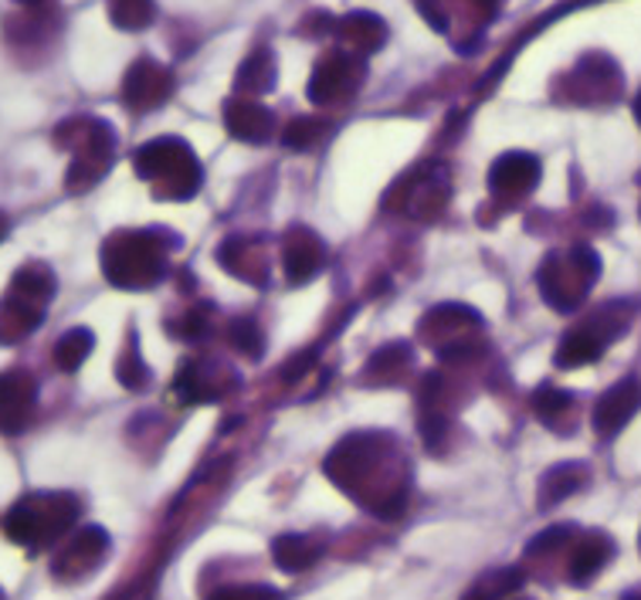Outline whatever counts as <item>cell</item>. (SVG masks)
Segmentation results:
<instances>
[{"label":"cell","instance_id":"33","mask_svg":"<svg viewBox=\"0 0 641 600\" xmlns=\"http://www.w3.org/2000/svg\"><path fill=\"white\" fill-rule=\"evenodd\" d=\"M574 539V526H550L539 533L533 543H529V554L539 557V554H557V549H564L567 543Z\"/></svg>","mask_w":641,"mask_h":600},{"label":"cell","instance_id":"7","mask_svg":"<svg viewBox=\"0 0 641 600\" xmlns=\"http://www.w3.org/2000/svg\"><path fill=\"white\" fill-rule=\"evenodd\" d=\"M479 329H482V316L472 306H459V303L434 306L418 323V333L424 336V343H431L445 360L482 354V343L475 339Z\"/></svg>","mask_w":641,"mask_h":600},{"label":"cell","instance_id":"10","mask_svg":"<svg viewBox=\"0 0 641 600\" xmlns=\"http://www.w3.org/2000/svg\"><path fill=\"white\" fill-rule=\"evenodd\" d=\"M174 95V72L154 59H136L123 78V103L133 113H150L160 109Z\"/></svg>","mask_w":641,"mask_h":600},{"label":"cell","instance_id":"23","mask_svg":"<svg viewBox=\"0 0 641 600\" xmlns=\"http://www.w3.org/2000/svg\"><path fill=\"white\" fill-rule=\"evenodd\" d=\"M587 485V469L584 465H554L544 478H539V509L560 506L567 495Z\"/></svg>","mask_w":641,"mask_h":600},{"label":"cell","instance_id":"16","mask_svg":"<svg viewBox=\"0 0 641 600\" xmlns=\"http://www.w3.org/2000/svg\"><path fill=\"white\" fill-rule=\"evenodd\" d=\"M638 408H641V380H634V377H628V380H621V383H614L598 404H595V431L601 434V438H614L634 414H638Z\"/></svg>","mask_w":641,"mask_h":600},{"label":"cell","instance_id":"19","mask_svg":"<svg viewBox=\"0 0 641 600\" xmlns=\"http://www.w3.org/2000/svg\"><path fill=\"white\" fill-rule=\"evenodd\" d=\"M611 557H614V543H611L605 533H590V536H584V539L574 546L567 577H570L577 587H584V583H590V580H595V577L608 567Z\"/></svg>","mask_w":641,"mask_h":600},{"label":"cell","instance_id":"39","mask_svg":"<svg viewBox=\"0 0 641 600\" xmlns=\"http://www.w3.org/2000/svg\"><path fill=\"white\" fill-rule=\"evenodd\" d=\"M634 116H638V123H641V92H638V98H634Z\"/></svg>","mask_w":641,"mask_h":600},{"label":"cell","instance_id":"2","mask_svg":"<svg viewBox=\"0 0 641 600\" xmlns=\"http://www.w3.org/2000/svg\"><path fill=\"white\" fill-rule=\"evenodd\" d=\"M167 272V244L157 231H116L103 244V275L126 292L154 288Z\"/></svg>","mask_w":641,"mask_h":600},{"label":"cell","instance_id":"26","mask_svg":"<svg viewBox=\"0 0 641 600\" xmlns=\"http://www.w3.org/2000/svg\"><path fill=\"white\" fill-rule=\"evenodd\" d=\"M174 390L183 404H208V400H218V387H211V380L204 377L201 364L190 360L180 367L177 380H174Z\"/></svg>","mask_w":641,"mask_h":600},{"label":"cell","instance_id":"8","mask_svg":"<svg viewBox=\"0 0 641 600\" xmlns=\"http://www.w3.org/2000/svg\"><path fill=\"white\" fill-rule=\"evenodd\" d=\"M367 78V65L354 52H326L309 75V103L313 106H339L360 92Z\"/></svg>","mask_w":641,"mask_h":600},{"label":"cell","instance_id":"24","mask_svg":"<svg viewBox=\"0 0 641 600\" xmlns=\"http://www.w3.org/2000/svg\"><path fill=\"white\" fill-rule=\"evenodd\" d=\"M411 367V346L408 343H390L383 349L370 357V367H367V380H380V383H390V380H401V373Z\"/></svg>","mask_w":641,"mask_h":600},{"label":"cell","instance_id":"6","mask_svg":"<svg viewBox=\"0 0 641 600\" xmlns=\"http://www.w3.org/2000/svg\"><path fill=\"white\" fill-rule=\"evenodd\" d=\"M598 275H601L598 252H590V248L580 244V248H570V252L547 255L536 272V285H539V295H544L557 313H574L580 309V303L587 298Z\"/></svg>","mask_w":641,"mask_h":600},{"label":"cell","instance_id":"12","mask_svg":"<svg viewBox=\"0 0 641 600\" xmlns=\"http://www.w3.org/2000/svg\"><path fill=\"white\" fill-rule=\"evenodd\" d=\"M38 404V383L28 370L0 373V434H21Z\"/></svg>","mask_w":641,"mask_h":600},{"label":"cell","instance_id":"17","mask_svg":"<svg viewBox=\"0 0 641 600\" xmlns=\"http://www.w3.org/2000/svg\"><path fill=\"white\" fill-rule=\"evenodd\" d=\"M224 126L234 139L244 143H269L275 133V116L255 103V98H244V95H231L224 103Z\"/></svg>","mask_w":641,"mask_h":600},{"label":"cell","instance_id":"22","mask_svg":"<svg viewBox=\"0 0 641 600\" xmlns=\"http://www.w3.org/2000/svg\"><path fill=\"white\" fill-rule=\"evenodd\" d=\"M272 560L279 570L285 573H303L309 567H316L319 560V546L309 539V536H300V533H285L272 543Z\"/></svg>","mask_w":641,"mask_h":600},{"label":"cell","instance_id":"1","mask_svg":"<svg viewBox=\"0 0 641 600\" xmlns=\"http://www.w3.org/2000/svg\"><path fill=\"white\" fill-rule=\"evenodd\" d=\"M133 170L154 187L157 200H190L201 190L204 170L193 149L177 136H160L143 143L133 154Z\"/></svg>","mask_w":641,"mask_h":600},{"label":"cell","instance_id":"27","mask_svg":"<svg viewBox=\"0 0 641 600\" xmlns=\"http://www.w3.org/2000/svg\"><path fill=\"white\" fill-rule=\"evenodd\" d=\"M109 21L119 31H143L157 21L154 0H109Z\"/></svg>","mask_w":641,"mask_h":600},{"label":"cell","instance_id":"32","mask_svg":"<svg viewBox=\"0 0 641 600\" xmlns=\"http://www.w3.org/2000/svg\"><path fill=\"white\" fill-rule=\"evenodd\" d=\"M208 600H282V593L265 583H244V587H221Z\"/></svg>","mask_w":641,"mask_h":600},{"label":"cell","instance_id":"31","mask_svg":"<svg viewBox=\"0 0 641 600\" xmlns=\"http://www.w3.org/2000/svg\"><path fill=\"white\" fill-rule=\"evenodd\" d=\"M116 377H119V383L129 387V390H143L146 383H150V370H146V364L139 360V349H136V346H129L126 354L119 357Z\"/></svg>","mask_w":641,"mask_h":600},{"label":"cell","instance_id":"15","mask_svg":"<svg viewBox=\"0 0 641 600\" xmlns=\"http://www.w3.org/2000/svg\"><path fill=\"white\" fill-rule=\"evenodd\" d=\"M106 554H109V536H106V529L85 526V529L62 549V554L55 557L52 570H55L59 577H65V580H78V577L92 573L98 564H103Z\"/></svg>","mask_w":641,"mask_h":600},{"label":"cell","instance_id":"21","mask_svg":"<svg viewBox=\"0 0 641 600\" xmlns=\"http://www.w3.org/2000/svg\"><path fill=\"white\" fill-rule=\"evenodd\" d=\"M533 414L544 421L550 431H570L574 428V397L554 383H544L533 390Z\"/></svg>","mask_w":641,"mask_h":600},{"label":"cell","instance_id":"20","mask_svg":"<svg viewBox=\"0 0 641 600\" xmlns=\"http://www.w3.org/2000/svg\"><path fill=\"white\" fill-rule=\"evenodd\" d=\"M275 78H279V69H275L272 48H255V52L241 62V69L234 75V88H238V95L252 98V95L272 92L275 88Z\"/></svg>","mask_w":641,"mask_h":600},{"label":"cell","instance_id":"18","mask_svg":"<svg viewBox=\"0 0 641 600\" xmlns=\"http://www.w3.org/2000/svg\"><path fill=\"white\" fill-rule=\"evenodd\" d=\"M336 34L354 55H374L387 44V24L370 11H354L336 21Z\"/></svg>","mask_w":641,"mask_h":600},{"label":"cell","instance_id":"3","mask_svg":"<svg viewBox=\"0 0 641 600\" xmlns=\"http://www.w3.org/2000/svg\"><path fill=\"white\" fill-rule=\"evenodd\" d=\"M82 516V503L72 492H31L4 516V533L28 549L59 543Z\"/></svg>","mask_w":641,"mask_h":600},{"label":"cell","instance_id":"36","mask_svg":"<svg viewBox=\"0 0 641 600\" xmlns=\"http://www.w3.org/2000/svg\"><path fill=\"white\" fill-rule=\"evenodd\" d=\"M469 4H472V11H479L482 21H492V18L503 11L506 0H469Z\"/></svg>","mask_w":641,"mask_h":600},{"label":"cell","instance_id":"9","mask_svg":"<svg viewBox=\"0 0 641 600\" xmlns=\"http://www.w3.org/2000/svg\"><path fill=\"white\" fill-rule=\"evenodd\" d=\"M383 448H387V438L380 434H350V438H343L333 452L326 455L323 462V472L339 485V488H347L350 495H357L370 475V469L380 462L383 455Z\"/></svg>","mask_w":641,"mask_h":600},{"label":"cell","instance_id":"4","mask_svg":"<svg viewBox=\"0 0 641 600\" xmlns=\"http://www.w3.org/2000/svg\"><path fill=\"white\" fill-rule=\"evenodd\" d=\"M55 139L62 146L72 149V167L65 177V187L72 193H82L88 187H95L98 180L106 177V170L113 167V154H116V133L109 123L92 119V116H75L69 123H62L55 129Z\"/></svg>","mask_w":641,"mask_h":600},{"label":"cell","instance_id":"30","mask_svg":"<svg viewBox=\"0 0 641 600\" xmlns=\"http://www.w3.org/2000/svg\"><path fill=\"white\" fill-rule=\"evenodd\" d=\"M228 339L244 360H262V354H265V336L252 319H234L228 326Z\"/></svg>","mask_w":641,"mask_h":600},{"label":"cell","instance_id":"11","mask_svg":"<svg viewBox=\"0 0 641 600\" xmlns=\"http://www.w3.org/2000/svg\"><path fill=\"white\" fill-rule=\"evenodd\" d=\"M326 265V244L319 241L316 231L295 224L285 231L282 238V269H285V278L292 285H306L313 282Z\"/></svg>","mask_w":641,"mask_h":600},{"label":"cell","instance_id":"28","mask_svg":"<svg viewBox=\"0 0 641 600\" xmlns=\"http://www.w3.org/2000/svg\"><path fill=\"white\" fill-rule=\"evenodd\" d=\"M326 136H329V123L319 119V116H295L282 129V143L288 149H300V154H306V149H316Z\"/></svg>","mask_w":641,"mask_h":600},{"label":"cell","instance_id":"37","mask_svg":"<svg viewBox=\"0 0 641 600\" xmlns=\"http://www.w3.org/2000/svg\"><path fill=\"white\" fill-rule=\"evenodd\" d=\"M18 4H21V8H34V11H38V8H48V4H52V0H18Z\"/></svg>","mask_w":641,"mask_h":600},{"label":"cell","instance_id":"13","mask_svg":"<svg viewBox=\"0 0 641 600\" xmlns=\"http://www.w3.org/2000/svg\"><path fill=\"white\" fill-rule=\"evenodd\" d=\"M536 183H539V160L533 154H523V149H509L488 170V190L500 200H519L533 193Z\"/></svg>","mask_w":641,"mask_h":600},{"label":"cell","instance_id":"25","mask_svg":"<svg viewBox=\"0 0 641 600\" xmlns=\"http://www.w3.org/2000/svg\"><path fill=\"white\" fill-rule=\"evenodd\" d=\"M92 349H95V336H92L88 329H69V333L55 343L52 357H55V367H59L62 373H75V370L88 360Z\"/></svg>","mask_w":641,"mask_h":600},{"label":"cell","instance_id":"29","mask_svg":"<svg viewBox=\"0 0 641 600\" xmlns=\"http://www.w3.org/2000/svg\"><path fill=\"white\" fill-rule=\"evenodd\" d=\"M523 587L519 570H503V573H485L462 600H509Z\"/></svg>","mask_w":641,"mask_h":600},{"label":"cell","instance_id":"35","mask_svg":"<svg viewBox=\"0 0 641 600\" xmlns=\"http://www.w3.org/2000/svg\"><path fill=\"white\" fill-rule=\"evenodd\" d=\"M177 329H180V336H183V339H201L208 326H204V319L197 316V313H187V316H183V323H180Z\"/></svg>","mask_w":641,"mask_h":600},{"label":"cell","instance_id":"5","mask_svg":"<svg viewBox=\"0 0 641 600\" xmlns=\"http://www.w3.org/2000/svg\"><path fill=\"white\" fill-rule=\"evenodd\" d=\"M52 295H55L52 269L41 262L24 265L14 275L4 303H0V343H21L24 336H31L41 326Z\"/></svg>","mask_w":641,"mask_h":600},{"label":"cell","instance_id":"38","mask_svg":"<svg viewBox=\"0 0 641 600\" xmlns=\"http://www.w3.org/2000/svg\"><path fill=\"white\" fill-rule=\"evenodd\" d=\"M8 231H11V221H8V214H4V211H0V241L8 238Z\"/></svg>","mask_w":641,"mask_h":600},{"label":"cell","instance_id":"40","mask_svg":"<svg viewBox=\"0 0 641 600\" xmlns=\"http://www.w3.org/2000/svg\"><path fill=\"white\" fill-rule=\"evenodd\" d=\"M0 600H4V593H0Z\"/></svg>","mask_w":641,"mask_h":600},{"label":"cell","instance_id":"14","mask_svg":"<svg viewBox=\"0 0 641 600\" xmlns=\"http://www.w3.org/2000/svg\"><path fill=\"white\" fill-rule=\"evenodd\" d=\"M570 98L574 103H605V98H614L621 88V72L611 59L605 55H587L580 59V65L570 72Z\"/></svg>","mask_w":641,"mask_h":600},{"label":"cell","instance_id":"34","mask_svg":"<svg viewBox=\"0 0 641 600\" xmlns=\"http://www.w3.org/2000/svg\"><path fill=\"white\" fill-rule=\"evenodd\" d=\"M414 4H418L421 18L428 21V28H434L438 34H445V31H449V14L441 11L438 0H414Z\"/></svg>","mask_w":641,"mask_h":600}]
</instances>
